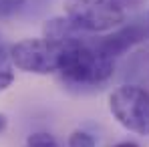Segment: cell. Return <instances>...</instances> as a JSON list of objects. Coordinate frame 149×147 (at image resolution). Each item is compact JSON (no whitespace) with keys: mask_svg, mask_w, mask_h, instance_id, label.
Returning <instances> with one entry per match:
<instances>
[{"mask_svg":"<svg viewBox=\"0 0 149 147\" xmlns=\"http://www.w3.org/2000/svg\"><path fill=\"white\" fill-rule=\"evenodd\" d=\"M115 71V59L105 54L97 42L85 38L58 49V73L74 87H97L107 83Z\"/></svg>","mask_w":149,"mask_h":147,"instance_id":"6da1fadb","label":"cell"},{"mask_svg":"<svg viewBox=\"0 0 149 147\" xmlns=\"http://www.w3.org/2000/svg\"><path fill=\"white\" fill-rule=\"evenodd\" d=\"M65 16L83 32H107L125 20L119 0H65Z\"/></svg>","mask_w":149,"mask_h":147,"instance_id":"7a4b0ae2","label":"cell"},{"mask_svg":"<svg viewBox=\"0 0 149 147\" xmlns=\"http://www.w3.org/2000/svg\"><path fill=\"white\" fill-rule=\"evenodd\" d=\"M109 109L127 131L149 137V91L139 85H123L111 93Z\"/></svg>","mask_w":149,"mask_h":147,"instance_id":"3957f363","label":"cell"},{"mask_svg":"<svg viewBox=\"0 0 149 147\" xmlns=\"http://www.w3.org/2000/svg\"><path fill=\"white\" fill-rule=\"evenodd\" d=\"M10 59L24 73L49 75L58 71V50L42 38H24L10 47Z\"/></svg>","mask_w":149,"mask_h":147,"instance_id":"277c9868","label":"cell"},{"mask_svg":"<svg viewBox=\"0 0 149 147\" xmlns=\"http://www.w3.org/2000/svg\"><path fill=\"white\" fill-rule=\"evenodd\" d=\"M147 32H149V28H145V26L129 24V26H123V28L115 30L113 34H109L105 38H101L97 42V47L105 54H109L111 59H115V56L125 54L127 50H131L135 45H139L147 36Z\"/></svg>","mask_w":149,"mask_h":147,"instance_id":"5b68a950","label":"cell"},{"mask_svg":"<svg viewBox=\"0 0 149 147\" xmlns=\"http://www.w3.org/2000/svg\"><path fill=\"white\" fill-rule=\"evenodd\" d=\"M12 67H14V63L10 59V52H6L0 47V93L6 91L14 81V69Z\"/></svg>","mask_w":149,"mask_h":147,"instance_id":"8992f818","label":"cell"},{"mask_svg":"<svg viewBox=\"0 0 149 147\" xmlns=\"http://www.w3.org/2000/svg\"><path fill=\"white\" fill-rule=\"evenodd\" d=\"M95 145H97L95 137L91 133H87V131L77 129V131H73L69 135V147H95Z\"/></svg>","mask_w":149,"mask_h":147,"instance_id":"52a82bcc","label":"cell"},{"mask_svg":"<svg viewBox=\"0 0 149 147\" xmlns=\"http://www.w3.org/2000/svg\"><path fill=\"white\" fill-rule=\"evenodd\" d=\"M26 147H58V143H56V139L52 135L45 133V131H38V133L28 135Z\"/></svg>","mask_w":149,"mask_h":147,"instance_id":"ba28073f","label":"cell"},{"mask_svg":"<svg viewBox=\"0 0 149 147\" xmlns=\"http://www.w3.org/2000/svg\"><path fill=\"white\" fill-rule=\"evenodd\" d=\"M24 2L26 0H0V20L14 16L24 6Z\"/></svg>","mask_w":149,"mask_h":147,"instance_id":"9c48e42d","label":"cell"},{"mask_svg":"<svg viewBox=\"0 0 149 147\" xmlns=\"http://www.w3.org/2000/svg\"><path fill=\"white\" fill-rule=\"evenodd\" d=\"M123 6H141L145 0H119Z\"/></svg>","mask_w":149,"mask_h":147,"instance_id":"30bf717a","label":"cell"},{"mask_svg":"<svg viewBox=\"0 0 149 147\" xmlns=\"http://www.w3.org/2000/svg\"><path fill=\"white\" fill-rule=\"evenodd\" d=\"M6 125H8V119H6V117H4V115L0 113V133H2V131L6 129Z\"/></svg>","mask_w":149,"mask_h":147,"instance_id":"8fae6325","label":"cell"},{"mask_svg":"<svg viewBox=\"0 0 149 147\" xmlns=\"http://www.w3.org/2000/svg\"><path fill=\"white\" fill-rule=\"evenodd\" d=\"M113 147H139L137 143H133V141H123V143H117V145Z\"/></svg>","mask_w":149,"mask_h":147,"instance_id":"7c38bea8","label":"cell"},{"mask_svg":"<svg viewBox=\"0 0 149 147\" xmlns=\"http://www.w3.org/2000/svg\"><path fill=\"white\" fill-rule=\"evenodd\" d=\"M147 28H149V16H147Z\"/></svg>","mask_w":149,"mask_h":147,"instance_id":"4fadbf2b","label":"cell"}]
</instances>
